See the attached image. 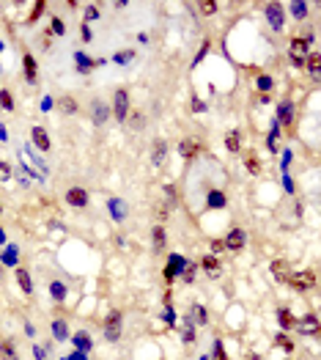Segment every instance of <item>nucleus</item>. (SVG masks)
Masks as SVG:
<instances>
[{
  "label": "nucleus",
  "mask_w": 321,
  "mask_h": 360,
  "mask_svg": "<svg viewBox=\"0 0 321 360\" xmlns=\"http://www.w3.org/2000/svg\"><path fill=\"white\" fill-rule=\"evenodd\" d=\"M121 327H124V316H121V311H110V314L105 316V324H102V330H105V341L107 344H115L121 338Z\"/></svg>",
  "instance_id": "nucleus-1"
},
{
  "label": "nucleus",
  "mask_w": 321,
  "mask_h": 360,
  "mask_svg": "<svg viewBox=\"0 0 321 360\" xmlns=\"http://www.w3.org/2000/svg\"><path fill=\"white\" fill-rule=\"evenodd\" d=\"M113 115H115V121L126 124V115H129V91H126V88H115V94H113Z\"/></svg>",
  "instance_id": "nucleus-2"
},
{
  "label": "nucleus",
  "mask_w": 321,
  "mask_h": 360,
  "mask_svg": "<svg viewBox=\"0 0 321 360\" xmlns=\"http://www.w3.org/2000/svg\"><path fill=\"white\" fill-rule=\"evenodd\" d=\"M264 17H266V22H269V28L272 31H283V25H285V9L280 3H266L264 6Z\"/></svg>",
  "instance_id": "nucleus-3"
},
{
  "label": "nucleus",
  "mask_w": 321,
  "mask_h": 360,
  "mask_svg": "<svg viewBox=\"0 0 321 360\" xmlns=\"http://www.w3.org/2000/svg\"><path fill=\"white\" fill-rule=\"evenodd\" d=\"M285 283H288L294 291H307V289L316 286V273H313V269H305V273H291Z\"/></svg>",
  "instance_id": "nucleus-4"
},
{
  "label": "nucleus",
  "mask_w": 321,
  "mask_h": 360,
  "mask_svg": "<svg viewBox=\"0 0 321 360\" xmlns=\"http://www.w3.org/2000/svg\"><path fill=\"white\" fill-rule=\"evenodd\" d=\"M294 327L302 333V336H307V338H318V333H321L318 314H305L302 319H297V322H294Z\"/></svg>",
  "instance_id": "nucleus-5"
},
{
  "label": "nucleus",
  "mask_w": 321,
  "mask_h": 360,
  "mask_svg": "<svg viewBox=\"0 0 321 360\" xmlns=\"http://www.w3.org/2000/svg\"><path fill=\"white\" fill-rule=\"evenodd\" d=\"M288 52H291V64L294 66H305V58L310 55V44H307L302 36H297V39H291Z\"/></svg>",
  "instance_id": "nucleus-6"
},
{
  "label": "nucleus",
  "mask_w": 321,
  "mask_h": 360,
  "mask_svg": "<svg viewBox=\"0 0 321 360\" xmlns=\"http://www.w3.org/2000/svg\"><path fill=\"white\" fill-rule=\"evenodd\" d=\"M222 245L225 250H244V245H247V234H244V228H231L228 231V236L222 239Z\"/></svg>",
  "instance_id": "nucleus-7"
},
{
  "label": "nucleus",
  "mask_w": 321,
  "mask_h": 360,
  "mask_svg": "<svg viewBox=\"0 0 321 360\" xmlns=\"http://www.w3.org/2000/svg\"><path fill=\"white\" fill-rule=\"evenodd\" d=\"M277 121H280V127H285V130L294 127V102L291 99H283L277 105Z\"/></svg>",
  "instance_id": "nucleus-8"
},
{
  "label": "nucleus",
  "mask_w": 321,
  "mask_h": 360,
  "mask_svg": "<svg viewBox=\"0 0 321 360\" xmlns=\"http://www.w3.org/2000/svg\"><path fill=\"white\" fill-rule=\"evenodd\" d=\"M66 203L74 206V209H85L88 206V193L83 187H69L66 190Z\"/></svg>",
  "instance_id": "nucleus-9"
},
{
  "label": "nucleus",
  "mask_w": 321,
  "mask_h": 360,
  "mask_svg": "<svg viewBox=\"0 0 321 360\" xmlns=\"http://www.w3.org/2000/svg\"><path fill=\"white\" fill-rule=\"evenodd\" d=\"M107 118H110V107H107L102 99H93V102H91V121H93L97 127H102Z\"/></svg>",
  "instance_id": "nucleus-10"
},
{
  "label": "nucleus",
  "mask_w": 321,
  "mask_h": 360,
  "mask_svg": "<svg viewBox=\"0 0 321 360\" xmlns=\"http://www.w3.org/2000/svg\"><path fill=\"white\" fill-rule=\"evenodd\" d=\"M184 267H187V261H184L181 256H170L168 264H165V281H168V283H173L176 278H179V273H181Z\"/></svg>",
  "instance_id": "nucleus-11"
},
{
  "label": "nucleus",
  "mask_w": 321,
  "mask_h": 360,
  "mask_svg": "<svg viewBox=\"0 0 321 360\" xmlns=\"http://www.w3.org/2000/svg\"><path fill=\"white\" fill-rule=\"evenodd\" d=\"M269 273H272V278H275L277 283H285V281H288V275H291V267H288V261H285V259H275L269 264Z\"/></svg>",
  "instance_id": "nucleus-12"
},
{
  "label": "nucleus",
  "mask_w": 321,
  "mask_h": 360,
  "mask_svg": "<svg viewBox=\"0 0 321 360\" xmlns=\"http://www.w3.org/2000/svg\"><path fill=\"white\" fill-rule=\"evenodd\" d=\"M179 154H181L184 160L192 162L198 154H201V143H198V140H192V138H184V140H179Z\"/></svg>",
  "instance_id": "nucleus-13"
},
{
  "label": "nucleus",
  "mask_w": 321,
  "mask_h": 360,
  "mask_svg": "<svg viewBox=\"0 0 321 360\" xmlns=\"http://www.w3.org/2000/svg\"><path fill=\"white\" fill-rule=\"evenodd\" d=\"M30 140L42 148V152H50V146H52V140H50V135H47L44 127H33V130H30Z\"/></svg>",
  "instance_id": "nucleus-14"
},
{
  "label": "nucleus",
  "mask_w": 321,
  "mask_h": 360,
  "mask_svg": "<svg viewBox=\"0 0 321 360\" xmlns=\"http://www.w3.org/2000/svg\"><path fill=\"white\" fill-rule=\"evenodd\" d=\"M165 154H168V143L162 138H156L154 140V148H151V165L159 168L162 162H165Z\"/></svg>",
  "instance_id": "nucleus-15"
},
{
  "label": "nucleus",
  "mask_w": 321,
  "mask_h": 360,
  "mask_svg": "<svg viewBox=\"0 0 321 360\" xmlns=\"http://www.w3.org/2000/svg\"><path fill=\"white\" fill-rule=\"evenodd\" d=\"M22 69H25V80H28V83H36L39 69H36V58H33L30 52H25V55H22Z\"/></svg>",
  "instance_id": "nucleus-16"
},
{
  "label": "nucleus",
  "mask_w": 321,
  "mask_h": 360,
  "mask_svg": "<svg viewBox=\"0 0 321 360\" xmlns=\"http://www.w3.org/2000/svg\"><path fill=\"white\" fill-rule=\"evenodd\" d=\"M17 283H19V289H22V294H33V278L30 273L25 267H17Z\"/></svg>",
  "instance_id": "nucleus-17"
},
{
  "label": "nucleus",
  "mask_w": 321,
  "mask_h": 360,
  "mask_svg": "<svg viewBox=\"0 0 321 360\" xmlns=\"http://www.w3.org/2000/svg\"><path fill=\"white\" fill-rule=\"evenodd\" d=\"M151 239H154V253H165V245H168L165 226H154V231H151Z\"/></svg>",
  "instance_id": "nucleus-18"
},
{
  "label": "nucleus",
  "mask_w": 321,
  "mask_h": 360,
  "mask_svg": "<svg viewBox=\"0 0 321 360\" xmlns=\"http://www.w3.org/2000/svg\"><path fill=\"white\" fill-rule=\"evenodd\" d=\"M305 66L307 72H310V77H321V52H310V55L305 58Z\"/></svg>",
  "instance_id": "nucleus-19"
},
{
  "label": "nucleus",
  "mask_w": 321,
  "mask_h": 360,
  "mask_svg": "<svg viewBox=\"0 0 321 360\" xmlns=\"http://www.w3.org/2000/svg\"><path fill=\"white\" fill-rule=\"evenodd\" d=\"M201 267L206 269L211 278H220V261H217V256H211V253L203 256V259H201Z\"/></svg>",
  "instance_id": "nucleus-20"
},
{
  "label": "nucleus",
  "mask_w": 321,
  "mask_h": 360,
  "mask_svg": "<svg viewBox=\"0 0 321 360\" xmlns=\"http://www.w3.org/2000/svg\"><path fill=\"white\" fill-rule=\"evenodd\" d=\"M0 360H19V352L11 338H6L3 344H0Z\"/></svg>",
  "instance_id": "nucleus-21"
},
{
  "label": "nucleus",
  "mask_w": 321,
  "mask_h": 360,
  "mask_svg": "<svg viewBox=\"0 0 321 360\" xmlns=\"http://www.w3.org/2000/svg\"><path fill=\"white\" fill-rule=\"evenodd\" d=\"M225 148H228V152H239V148H242V132L231 130L225 135Z\"/></svg>",
  "instance_id": "nucleus-22"
},
{
  "label": "nucleus",
  "mask_w": 321,
  "mask_h": 360,
  "mask_svg": "<svg viewBox=\"0 0 321 360\" xmlns=\"http://www.w3.org/2000/svg\"><path fill=\"white\" fill-rule=\"evenodd\" d=\"M126 124L132 127V130H143V127H146V115H143L140 110H129V115H126Z\"/></svg>",
  "instance_id": "nucleus-23"
},
{
  "label": "nucleus",
  "mask_w": 321,
  "mask_h": 360,
  "mask_svg": "<svg viewBox=\"0 0 321 360\" xmlns=\"http://www.w3.org/2000/svg\"><path fill=\"white\" fill-rule=\"evenodd\" d=\"M244 165H247V171H250L252 176H258V173H261V171H264V165H261V160H258V157H255V154H252V152L247 154V157H244Z\"/></svg>",
  "instance_id": "nucleus-24"
},
{
  "label": "nucleus",
  "mask_w": 321,
  "mask_h": 360,
  "mask_svg": "<svg viewBox=\"0 0 321 360\" xmlns=\"http://www.w3.org/2000/svg\"><path fill=\"white\" fill-rule=\"evenodd\" d=\"M58 107H60V113H66V115H74V113H77V102H74L72 97H60V99H58Z\"/></svg>",
  "instance_id": "nucleus-25"
},
{
  "label": "nucleus",
  "mask_w": 321,
  "mask_h": 360,
  "mask_svg": "<svg viewBox=\"0 0 321 360\" xmlns=\"http://www.w3.org/2000/svg\"><path fill=\"white\" fill-rule=\"evenodd\" d=\"M50 297H52L55 303L66 300V286H63L60 281H52V283H50Z\"/></svg>",
  "instance_id": "nucleus-26"
},
{
  "label": "nucleus",
  "mask_w": 321,
  "mask_h": 360,
  "mask_svg": "<svg viewBox=\"0 0 321 360\" xmlns=\"http://www.w3.org/2000/svg\"><path fill=\"white\" fill-rule=\"evenodd\" d=\"M52 336H55L58 341H66V338H69V327H66V322L55 319V322H52Z\"/></svg>",
  "instance_id": "nucleus-27"
},
{
  "label": "nucleus",
  "mask_w": 321,
  "mask_h": 360,
  "mask_svg": "<svg viewBox=\"0 0 321 360\" xmlns=\"http://www.w3.org/2000/svg\"><path fill=\"white\" fill-rule=\"evenodd\" d=\"M277 322H280V327H294V322H297V319H294V314L288 308H280L277 311Z\"/></svg>",
  "instance_id": "nucleus-28"
},
{
  "label": "nucleus",
  "mask_w": 321,
  "mask_h": 360,
  "mask_svg": "<svg viewBox=\"0 0 321 360\" xmlns=\"http://www.w3.org/2000/svg\"><path fill=\"white\" fill-rule=\"evenodd\" d=\"M0 107H3V110H14V97H11V91L9 88H0Z\"/></svg>",
  "instance_id": "nucleus-29"
},
{
  "label": "nucleus",
  "mask_w": 321,
  "mask_h": 360,
  "mask_svg": "<svg viewBox=\"0 0 321 360\" xmlns=\"http://www.w3.org/2000/svg\"><path fill=\"white\" fill-rule=\"evenodd\" d=\"M217 9H220V6H217L214 0H201V3H198V11H201L203 17H211V14H217Z\"/></svg>",
  "instance_id": "nucleus-30"
},
{
  "label": "nucleus",
  "mask_w": 321,
  "mask_h": 360,
  "mask_svg": "<svg viewBox=\"0 0 321 360\" xmlns=\"http://www.w3.org/2000/svg\"><path fill=\"white\" fill-rule=\"evenodd\" d=\"M209 206L211 209H222L225 206V195L220 193V190H211L209 193Z\"/></svg>",
  "instance_id": "nucleus-31"
},
{
  "label": "nucleus",
  "mask_w": 321,
  "mask_h": 360,
  "mask_svg": "<svg viewBox=\"0 0 321 360\" xmlns=\"http://www.w3.org/2000/svg\"><path fill=\"white\" fill-rule=\"evenodd\" d=\"M99 64H102V61H91L88 55H83V52H77V66H80V69H83V72L93 69V66H99Z\"/></svg>",
  "instance_id": "nucleus-32"
},
{
  "label": "nucleus",
  "mask_w": 321,
  "mask_h": 360,
  "mask_svg": "<svg viewBox=\"0 0 321 360\" xmlns=\"http://www.w3.org/2000/svg\"><path fill=\"white\" fill-rule=\"evenodd\" d=\"M74 344H77V346H80V349H83V352H85V349H91V336L80 330L77 336H74Z\"/></svg>",
  "instance_id": "nucleus-33"
},
{
  "label": "nucleus",
  "mask_w": 321,
  "mask_h": 360,
  "mask_svg": "<svg viewBox=\"0 0 321 360\" xmlns=\"http://www.w3.org/2000/svg\"><path fill=\"white\" fill-rule=\"evenodd\" d=\"M44 9H47V3H44V0H39V3H33V11H30V17H28V22H30V25L36 22V19L44 14Z\"/></svg>",
  "instance_id": "nucleus-34"
},
{
  "label": "nucleus",
  "mask_w": 321,
  "mask_h": 360,
  "mask_svg": "<svg viewBox=\"0 0 321 360\" xmlns=\"http://www.w3.org/2000/svg\"><path fill=\"white\" fill-rule=\"evenodd\" d=\"M255 85L261 88L264 94H269V91H272V77H269V74H258V77H255Z\"/></svg>",
  "instance_id": "nucleus-35"
},
{
  "label": "nucleus",
  "mask_w": 321,
  "mask_h": 360,
  "mask_svg": "<svg viewBox=\"0 0 321 360\" xmlns=\"http://www.w3.org/2000/svg\"><path fill=\"white\" fill-rule=\"evenodd\" d=\"M192 314H195V322L198 324H209V314H206V308H203V305H195Z\"/></svg>",
  "instance_id": "nucleus-36"
},
{
  "label": "nucleus",
  "mask_w": 321,
  "mask_h": 360,
  "mask_svg": "<svg viewBox=\"0 0 321 360\" xmlns=\"http://www.w3.org/2000/svg\"><path fill=\"white\" fill-rule=\"evenodd\" d=\"M50 31L55 33V36H63V33H66V22H63V19H60V17H52V25H50Z\"/></svg>",
  "instance_id": "nucleus-37"
},
{
  "label": "nucleus",
  "mask_w": 321,
  "mask_h": 360,
  "mask_svg": "<svg viewBox=\"0 0 321 360\" xmlns=\"http://www.w3.org/2000/svg\"><path fill=\"white\" fill-rule=\"evenodd\" d=\"M291 14L297 17V19L307 17V3H291Z\"/></svg>",
  "instance_id": "nucleus-38"
},
{
  "label": "nucleus",
  "mask_w": 321,
  "mask_h": 360,
  "mask_svg": "<svg viewBox=\"0 0 321 360\" xmlns=\"http://www.w3.org/2000/svg\"><path fill=\"white\" fill-rule=\"evenodd\" d=\"M211 352H214V360H228V355H225V349H222V341H220V338H214V346H211Z\"/></svg>",
  "instance_id": "nucleus-39"
},
{
  "label": "nucleus",
  "mask_w": 321,
  "mask_h": 360,
  "mask_svg": "<svg viewBox=\"0 0 321 360\" xmlns=\"http://www.w3.org/2000/svg\"><path fill=\"white\" fill-rule=\"evenodd\" d=\"M121 206H124V203H121V201H110V212L115 215V220H124V209H121Z\"/></svg>",
  "instance_id": "nucleus-40"
},
{
  "label": "nucleus",
  "mask_w": 321,
  "mask_h": 360,
  "mask_svg": "<svg viewBox=\"0 0 321 360\" xmlns=\"http://www.w3.org/2000/svg\"><path fill=\"white\" fill-rule=\"evenodd\" d=\"M11 179V165L6 160H0V182H9Z\"/></svg>",
  "instance_id": "nucleus-41"
},
{
  "label": "nucleus",
  "mask_w": 321,
  "mask_h": 360,
  "mask_svg": "<svg viewBox=\"0 0 321 360\" xmlns=\"http://www.w3.org/2000/svg\"><path fill=\"white\" fill-rule=\"evenodd\" d=\"M132 58H135V52H132V50H121L118 55H115V61H118V64H129Z\"/></svg>",
  "instance_id": "nucleus-42"
},
{
  "label": "nucleus",
  "mask_w": 321,
  "mask_h": 360,
  "mask_svg": "<svg viewBox=\"0 0 321 360\" xmlns=\"http://www.w3.org/2000/svg\"><path fill=\"white\" fill-rule=\"evenodd\" d=\"M209 250H211V256H217V253H222V250H225V245H222V239H211V245H209Z\"/></svg>",
  "instance_id": "nucleus-43"
},
{
  "label": "nucleus",
  "mask_w": 321,
  "mask_h": 360,
  "mask_svg": "<svg viewBox=\"0 0 321 360\" xmlns=\"http://www.w3.org/2000/svg\"><path fill=\"white\" fill-rule=\"evenodd\" d=\"M162 319L173 324V322H176V311H173V308H170V305H168V308H165V314H162Z\"/></svg>",
  "instance_id": "nucleus-44"
},
{
  "label": "nucleus",
  "mask_w": 321,
  "mask_h": 360,
  "mask_svg": "<svg viewBox=\"0 0 321 360\" xmlns=\"http://www.w3.org/2000/svg\"><path fill=\"white\" fill-rule=\"evenodd\" d=\"M277 344H283V346H285V349H288V352L294 349V344L288 341V336H283V333H280V336H277Z\"/></svg>",
  "instance_id": "nucleus-45"
},
{
  "label": "nucleus",
  "mask_w": 321,
  "mask_h": 360,
  "mask_svg": "<svg viewBox=\"0 0 321 360\" xmlns=\"http://www.w3.org/2000/svg\"><path fill=\"white\" fill-rule=\"evenodd\" d=\"M85 17H88V19H97V17H99V9H97V6H88V9H85Z\"/></svg>",
  "instance_id": "nucleus-46"
},
{
  "label": "nucleus",
  "mask_w": 321,
  "mask_h": 360,
  "mask_svg": "<svg viewBox=\"0 0 321 360\" xmlns=\"http://www.w3.org/2000/svg\"><path fill=\"white\" fill-rule=\"evenodd\" d=\"M80 36H83V42H91V31H88V25H85V22L80 25Z\"/></svg>",
  "instance_id": "nucleus-47"
},
{
  "label": "nucleus",
  "mask_w": 321,
  "mask_h": 360,
  "mask_svg": "<svg viewBox=\"0 0 321 360\" xmlns=\"http://www.w3.org/2000/svg\"><path fill=\"white\" fill-rule=\"evenodd\" d=\"M206 52H209V42H203V47H201V52H198V61H201L203 55H206Z\"/></svg>",
  "instance_id": "nucleus-48"
},
{
  "label": "nucleus",
  "mask_w": 321,
  "mask_h": 360,
  "mask_svg": "<svg viewBox=\"0 0 321 360\" xmlns=\"http://www.w3.org/2000/svg\"><path fill=\"white\" fill-rule=\"evenodd\" d=\"M33 355H36V360L44 357V349H39V346H33Z\"/></svg>",
  "instance_id": "nucleus-49"
},
{
  "label": "nucleus",
  "mask_w": 321,
  "mask_h": 360,
  "mask_svg": "<svg viewBox=\"0 0 321 360\" xmlns=\"http://www.w3.org/2000/svg\"><path fill=\"white\" fill-rule=\"evenodd\" d=\"M244 360H264V357H261V355H255V352H250V355L244 357Z\"/></svg>",
  "instance_id": "nucleus-50"
},
{
  "label": "nucleus",
  "mask_w": 321,
  "mask_h": 360,
  "mask_svg": "<svg viewBox=\"0 0 321 360\" xmlns=\"http://www.w3.org/2000/svg\"><path fill=\"white\" fill-rule=\"evenodd\" d=\"M0 281H3V267H0Z\"/></svg>",
  "instance_id": "nucleus-51"
},
{
  "label": "nucleus",
  "mask_w": 321,
  "mask_h": 360,
  "mask_svg": "<svg viewBox=\"0 0 321 360\" xmlns=\"http://www.w3.org/2000/svg\"><path fill=\"white\" fill-rule=\"evenodd\" d=\"M0 215H3V203H0Z\"/></svg>",
  "instance_id": "nucleus-52"
},
{
  "label": "nucleus",
  "mask_w": 321,
  "mask_h": 360,
  "mask_svg": "<svg viewBox=\"0 0 321 360\" xmlns=\"http://www.w3.org/2000/svg\"><path fill=\"white\" fill-rule=\"evenodd\" d=\"M0 50H3V42H0Z\"/></svg>",
  "instance_id": "nucleus-53"
}]
</instances>
